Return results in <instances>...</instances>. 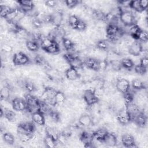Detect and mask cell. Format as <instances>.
Here are the masks:
<instances>
[{
	"mask_svg": "<svg viewBox=\"0 0 148 148\" xmlns=\"http://www.w3.org/2000/svg\"><path fill=\"white\" fill-rule=\"evenodd\" d=\"M25 101L27 104L26 111L32 114V113L39 110L40 100L38 98L30 93L25 95Z\"/></svg>",
	"mask_w": 148,
	"mask_h": 148,
	"instance_id": "cell-1",
	"label": "cell"
},
{
	"mask_svg": "<svg viewBox=\"0 0 148 148\" xmlns=\"http://www.w3.org/2000/svg\"><path fill=\"white\" fill-rule=\"evenodd\" d=\"M120 13L119 14V18L120 21L125 25L130 27L136 23V18L133 13L130 10H123L120 8Z\"/></svg>",
	"mask_w": 148,
	"mask_h": 148,
	"instance_id": "cell-2",
	"label": "cell"
},
{
	"mask_svg": "<svg viewBox=\"0 0 148 148\" xmlns=\"http://www.w3.org/2000/svg\"><path fill=\"white\" fill-rule=\"evenodd\" d=\"M36 131V126L32 121H23L17 126V134L26 133L32 134Z\"/></svg>",
	"mask_w": 148,
	"mask_h": 148,
	"instance_id": "cell-3",
	"label": "cell"
},
{
	"mask_svg": "<svg viewBox=\"0 0 148 148\" xmlns=\"http://www.w3.org/2000/svg\"><path fill=\"white\" fill-rule=\"evenodd\" d=\"M83 98L86 105L89 107L95 105L99 100L95 95L94 91L91 89H87L84 91Z\"/></svg>",
	"mask_w": 148,
	"mask_h": 148,
	"instance_id": "cell-4",
	"label": "cell"
},
{
	"mask_svg": "<svg viewBox=\"0 0 148 148\" xmlns=\"http://www.w3.org/2000/svg\"><path fill=\"white\" fill-rule=\"evenodd\" d=\"M116 117L119 124L123 125H128L131 121H132L131 116L126 110L125 106L123 109L118 110Z\"/></svg>",
	"mask_w": 148,
	"mask_h": 148,
	"instance_id": "cell-5",
	"label": "cell"
},
{
	"mask_svg": "<svg viewBox=\"0 0 148 148\" xmlns=\"http://www.w3.org/2000/svg\"><path fill=\"white\" fill-rule=\"evenodd\" d=\"M30 61L29 57L24 52L18 51L14 54L12 62L14 65L21 66L28 64Z\"/></svg>",
	"mask_w": 148,
	"mask_h": 148,
	"instance_id": "cell-6",
	"label": "cell"
},
{
	"mask_svg": "<svg viewBox=\"0 0 148 148\" xmlns=\"http://www.w3.org/2000/svg\"><path fill=\"white\" fill-rule=\"evenodd\" d=\"M116 89L120 93L124 94L130 90V83L125 78H119L116 83Z\"/></svg>",
	"mask_w": 148,
	"mask_h": 148,
	"instance_id": "cell-7",
	"label": "cell"
},
{
	"mask_svg": "<svg viewBox=\"0 0 148 148\" xmlns=\"http://www.w3.org/2000/svg\"><path fill=\"white\" fill-rule=\"evenodd\" d=\"M83 65L87 69L92 71H98L100 70V60L94 57L87 58L83 61Z\"/></svg>",
	"mask_w": 148,
	"mask_h": 148,
	"instance_id": "cell-8",
	"label": "cell"
},
{
	"mask_svg": "<svg viewBox=\"0 0 148 148\" xmlns=\"http://www.w3.org/2000/svg\"><path fill=\"white\" fill-rule=\"evenodd\" d=\"M12 106L14 110L17 112L25 111L27 109V104L25 99L17 97L12 101Z\"/></svg>",
	"mask_w": 148,
	"mask_h": 148,
	"instance_id": "cell-9",
	"label": "cell"
},
{
	"mask_svg": "<svg viewBox=\"0 0 148 148\" xmlns=\"http://www.w3.org/2000/svg\"><path fill=\"white\" fill-rule=\"evenodd\" d=\"M143 51L142 43L138 40H134L128 47V52L133 56H138Z\"/></svg>",
	"mask_w": 148,
	"mask_h": 148,
	"instance_id": "cell-10",
	"label": "cell"
},
{
	"mask_svg": "<svg viewBox=\"0 0 148 148\" xmlns=\"http://www.w3.org/2000/svg\"><path fill=\"white\" fill-rule=\"evenodd\" d=\"M121 142L123 145L126 147H136V140L134 136L129 133H125L122 135L121 138Z\"/></svg>",
	"mask_w": 148,
	"mask_h": 148,
	"instance_id": "cell-11",
	"label": "cell"
},
{
	"mask_svg": "<svg viewBox=\"0 0 148 148\" xmlns=\"http://www.w3.org/2000/svg\"><path fill=\"white\" fill-rule=\"evenodd\" d=\"M109 132L106 128H101L99 129H97L92 132V135L93 137V139L103 143L105 139L107 136Z\"/></svg>",
	"mask_w": 148,
	"mask_h": 148,
	"instance_id": "cell-12",
	"label": "cell"
},
{
	"mask_svg": "<svg viewBox=\"0 0 148 148\" xmlns=\"http://www.w3.org/2000/svg\"><path fill=\"white\" fill-rule=\"evenodd\" d=\"M147 116L144 112L140 111L134 117L132 121L138 125V127L144 128L147 124Z\"/></svg>",
	"mask_w": 148,
	"mask_h": 148,
	"instance_id": "cell-13",
	"label": "cell"
},
{
	"mask_svg": "<svg viewBox=\"0 0 148 148\" xmlns=\"http://www.w3.org/2000/svg\"><path fill=\"white\" fill-rule=\"evenodd\" d=\"M31 119L32 121L38 125H45L46 124L45 114L39 110L31 114Z\"/></svg>",
	"mask_w": 148,
	"mask_h": 148,
	"instance_id": "cell-14",
	"label": "cell"
},
{
	"mask_svg": "<svg viewBox=\"0 0 148 148\" xmlns=\"http://www.w3.org/2000/svg\"><path fill=\"white\" fill-rule=\"evenodd\" d=\"M79 139L84 144V147L92 146L93 137L92 134H91L87 131H83L79 135Z\"/></svg>",
	"mask_w": 148,
	"mask_h": 148,
	"instance_id": "cell-15",
	"label": "cell"
},
{
	"mask_svg": "<svg viewBox=\"0 0 148 148\" xmlns=\"http://www.w3.org/2000/svg\"><path fill=\"white\" fill-rule=\"evenodd\" d=\"M65 75L66 78L68 80L72 81V82L77 80L80 77V75L79 73L78 70L72 66H70L65 72Z\"/></svg>",
	"mask_w": 148,
	"mask_h": 148,
	"instance_id": "cell-16",
	"label": "cell"
},
{
	"mask_svg": "<svg viewBox=\"0 0 148 148\" xmlns=\"http://www.w3.org/2000/svg\"><path fill=\"white\" fill-rule=\"evenodd\" d=\"M17 3H18L20 6V8L23 10L26 14L28 12H30L33 10L34 8V2L32 1H24V0H20L17 1Z\"/></svg>",
	"mask_w": 148,
	"mask_h": 148,
	"instance_id": "cell-17",
	"label": "cell"
},
{
	"mask_svg": "<svg viewBox=\"0 0 148 148\" xmlns=\"http://www.w3.org/2000/svg\"><path fill=\"white\" fill-rule=\"evenodd\" d=\"M43 144L46 147L54 148L57 146L58 143L56 138H54L51 135L46 134L43 139Z\"/></svg>",
	"mask_w": 148,
	"mask_h": 148,
	"instance_id": "cell-18",
	"label": "cell"
},
{
	"mask_svg": "<svg viewBox=\"0 0 148 148\" xmlns=\"http://www.w3.org/2000/svg\"><path fill=\"white\" fill-rule=\"evenodd\" d=\"M92 119L87 114H82L78 119L79 124L83 127H88L92 124Z\"/></svg>",
	"mask_w": 148,
	"mask_h": 148,
	"instance_id": "cell-19",
	"label": "cell"
},
{
	"mask_svg": "<svg viewBox=\"0 0 148 148\" xmlns=\"http://www.w3.org/2000/svg\"><path fill=\"white\" fill-rule=\"evenodd\" d=\"M141 30L142 29L137 24H134L130 26V28L128 30L129 35L131 38L135 40H138V35Z\"/></svg>",
	"mask_w": 148,
	"mask_h": 148,
	"instance_id": "cell-20",
	"label": "cell"
},
{
	"mask_svg": "<svg viewBox=\"0 0 148 148\" xmlns=\"http://www.w3.org/2000/svg\"><path fill=\"white\" fill-rule=\"evenodd\" d=\"M103 143H105L108 146H115L117 143V139L114 134L109 132L107 136L105 139Z\"/></svg>",
	"mask_w": 148,
	"mask_h": 148,
	"instance_id": "cell-21",
	"label": "cell"
},
{
	"mask_svg": "<svg viewBox=\"0 0 148 148\" xmlns=\"http://www.w3.org/2000/svg\"><path fill=\"white\" fill-rule=\"evenodd\" d=\"M65 101L66 96L65 94L61 91H57L54 97V102L56 105L61 106L65 103Z\"/></svg>",
	"mask_w": 148,
	"mask_h": 148,
	"instance_id": "cell-22",
	"label": "cell"
},
{
	"mask_svg": "<svg viewBox=\"0 0 148 148\" xmlns=\"http://www.w3.org/2000/svg\"><path fill=\"white\" fill-rule=\"evenodd\" d=\"M3 116L9 122H14L17 119V114L16 113V112L8 109V108L4 109V116Z\"/></svg>",
	"mask_w": 148,
	"mask_h": 148,
	"instance_id": "cell-23",
	"label": "cell"
},
{
	"mask_svg": "<svg viewBox=\"0 0 148 148\" xmlns=\"http://www.w3.org/2000/svg\"><path fill=\"white\" fill-rule=\"evenodd\" d=\"M25 46L28 50L32 52L37 51L39 48V45L38 42L35 40L31 39L27 40V41L25 42Z\"/></svg>",
	"mask_w": 148,
	"mask_h": 148,
	"instance_id": "cell-24",
	"label": "cell"
},
{
	"mask_svg": "<svg viewBox=\"0 0 148 148\" xmlns=\"http://www.w3.org/2000/svg\"><path fill=\"white\" fill-rule=\"evenodd\" d=\"M62 43L64 48L66 51H72L75 49V43L69 38L64 37L62 40Z\"/></svg>",
	"mask_w": 148,
	"mask_h": 148,
	"instance_id": "cell-25",
	"label": "cell"
},
{
	"mask_svg": "<svg viewBox=\"0 0 148 148\" xmlns=\"http://www.w3.org/2000/svg\"><path fill=\"white\" fill-rule=\"evenodd\" d=\"M120 64L122 68L127 70H130L134 68L135 66V64L133 60L129 58H123L120 61Z\"/></svg>",
	"mask_w": 148,
	"mask_h": 148,
	"instance_id": "cell-26",
	"label": "cell"
},
{
	"mask_svg": "<svg viewBox=\"0 0 148 148\" xmlns=\"http://www.w3.org/2000/svg\"><path fill=\"white\" fill-rule=\"evenodd\" d=\"M45 51L50 54H57L60 51V47L57 42L54 41L52 45H51Z\"/></svg>",
	"mask_w": 148,
	"mask_h": 148,
	"instance_id": "cell-27",
	"label": "cell"
},
{
	"mask_svg": "<svg viewBox=\"0 0 148 148\" xmlns=\"http://www.w3.org/2000/svg\"><path fill=\"white\" fill-rule=\"evenodd\" d=\"M132 87L135 90H141L145 88V83L139 79H134L131 82Z\"/></svg>",
	"mask_w": 148,
	"mask_h": 148,
	"instance_id": "cell-28",
	"label": "cell"
},
{
	"mask_svg": "<svg viewBox=\"0 0 148 148\" xmlns=\"http://www.w3.org/2000/svg\"><path fill=\"white\" fill-rule=\"evenodd\" d=\"M49 120L53 121L54 123H57L61 120V114L57 110H51L50 112L47 114Z\"/></svg>",
	"mask_w": 148,
	"mask_h": 148,
	"instance_id": "cell-29",
	"label": "cell"
},
{
	"mask_svg": "<svg viewBox=\"0 0 148 148\" xmlns=\"http://www.w3.org/2000/svg\"><path fill=\"white\" fill-rule=\"evenodd\" d=\"M10 88L8 85L4 86L1 90V99L6 101L9 99L10 95Z\"/></svg>",
	"mask_w": 148,
	"mask_h": 148,
	"instance_id": "cell-30",
	"label": "cell"
},
{
	"mask_svg": "<svg viewBox=\"0 0 148 148\" xmlns=\"http://www.w3.org/2000/svg\"><path fill=\"white\" fill-rule=\"evenodd\" d=\"M22 86L29 93L34 92L36 88L35 84L31 81H29L28 80L22 81Z\"/></svg>",
	"mask_w": 148,
	"mask_h": 148,
	"instance_id": "cell-31",
	"label": "cell"
},
{
	"mask_svg": "<svg viewBox=\"0 0 148 148\" xmlns=\"http://www.w3.org/2000/svg\"><path fill=\"white\" fill-rule=\"evenodd\" d=\"M2 138H3V141L9 145H12L15 142V138L14 135L10 132H4L2 135Z\"/></svg>",
	"mask_w": 148,
	"mask_h": 148,
	"instance_id": "cell-32",
	"label": "cell"
},
{
	"mask_svg": "<svg viewBox=\"0 0 148 148\" xmlns=\"http://www.w3.org/2000/svg\"><path fill=\"white\" fill-rule=\"evenodd\" d=\"M14 8L7 5H1L0 6V14L2 18H5L8 14L10 13Z\"/></svg>",
	"mask_w": 148,
	"mask_h": 148,
	"instance_id": "cell-33",
	"label": "cell"
},
{
	"mask_svg": "<svg viewBox=\"0 0 148 148\" xmlns=\"http://www.w3.org/2000/svg\"><path fill=\"white\" fill-rule=\"evenodd\" d=\"M79 20H80V18L77 16L75 14H72L69 16L68 18V23L71 28L75 29L76 27Z\"/></svg>",
	"mask_w": 148,
	"mask_h": 148,
	"instance_id": "cell-34",
	"label": "cell"
},
{
	"mask_svg": "<svg viewBox=\"0 0 148 148\" xmlns=\"http://www.w3.org/2000/svg\"><path fill=\"white\" fill-rule=\"evenodd\" d=\"M54 40L49 38V36H46L42 40H40V46L41 47L42 49L44 51L48 48L52 43H53Z\"/></svg>",
	"mask_w": 148,
	"mask_h": 148,
	"instance_id": "cell-35",
	"label": "cell"
},
{
	"mask_svg": "<svg viewBox=\"0 0 148 148\" xmlns=\"http://www.w3.org/2000/svg\"><path fill=\"white\" fill-rule=\"evenodd\" d=\"M97 48L101 51H106L109 47L108 42L104 39H99L96 43Z\"/></svg>",
	"mask_w": 148,
	"mask_h": 148,
	"instance_id": "cell-36",
	"label": "cell"
},
{
	"mask_svg": "<svg viewBox=\"0 0 148 148\" xmlns=\"http://www.w3.org/2000/svg\"><path fill=\"white\" fill-rule=\"evenodd\" d=\"M123 95V100L124 101L125 105H127L134 102L135 98H134V94L130 91V90L127 92Z\"/></svg>",
	"mask_w": 148,
	"mask_h": 148,
	"instance_id": "cell-37",
	"label": "cell"
},
{
	"mask_svg": "<svg viewBox=\"0 0 148 148\" xmlns=\"http://www.w3.org/2000/svg\"><path fill=\"white\" fill-rule=\"evenodd\" d=\"M130 8L139 13H141V12H143V10H142V9L140 7V2H139V0L131 1L130 3Z\"/></svg>",
	"mask_w": 148,
	"mask_h": 148,
	"instance_id": "cell-38",
	"label": "cell"
},
{
	"mask_svg": "<svg viewBox=\"0 0 148 148\" xmlns=\"http://www.w3.org/2000/svg\"><path fill=\"white\" fill-rule=\"evenodd\" d=\"M31 24L32 27H34L35 28H40L42 27L43 22L41 19H40L37 16H34L32 17Z\"/></svg>",
	"mask_w": 148,
	"mask_h": 148,
	"instance_id": "cell-39",
	"label": "cell"
},
{
	"mask_svg": "<svg viewBox=\"0 0 148 148\" xmlns=\"http://www.w3.org/2000/svg\"><path fill=\"white\" fill-rule=\"evenodd\" d=\"M138 40L142 43H146L148 40L147 31L145 29H142L138 35Z\"/></svg>",
	"mask_w": 148,
	"mask_h": 148,
	"instance_id": "cell-40",
	"label": "cell"
},
{
	"mask_svg": "<svg viewBox=\"0 0 148 148\" xmlns=\"http://www.w3.org/2000/svg\"><path fill=\"white\" fill-rule=\"evenodd\" d=\"M134 68L135 73L139 75H144L147 72V68L142 66L139 64L135 65Z\"/></svg>",
	"mask_w": 148,
	"mask_h": 148,
	"instance_id": "cell-41",
	"label": "cell"
},
{
	"mask_svg": "<svg viewBox=\"0 0 148 148\" xmlns=\"http://www.w3.org/2000/svg\"><path fill=\"white\" fill-rule=\"evenodd\" d=\"M87 28V23L84 21L80 19V20L79 21V22L76 27L75 29L77 31H84L86 30Z\"/></svg>",
	"mask_w": 148,
	"mask_h": 148,
	"instance_id": "cell-42",
	"label": "cell"
},
{
	"mask_svg": "<svg viewBox=\"0 0 148 148\" xmlns=\"http://www.w3.org/2000/svg\"><path fill=\"white\" fill-rule=\"evenodd\" d=\"M81 2L77 0H67L65 1L66 6L69 9H73L78 5Z\"/></svg>",
	"mask_w": 148,
	"mask_h": 148,
	"instance_id": "cell-43",
	"label": "cell"
},
{
	"mask_svg": "<svg viewBox=\"0 0 148 148\" xmlns=\"http://www.w3.org/2000/svg\"><path fill=\"white\" fill-rule=\"evenodd\" d=\"M2 50L5 53H9L12 51V50H13V46L10 44L8 43H4L2 46Z\"/></svg>",
	"mask_w": 148,
	"mask_h": 148,
	"instance_id": "cell-44",
	"label": "cell"
},
{
	"mask_svg": "<svg viewBox=\"0 0 148 148\" xmlns=\"http://www.w3.org/2000/svg\"><path fill=\"white\" fill-rule=\"evenodd\" d=\"M111 65H112V68L116 71L120 70L121 68L120 61H117V60L112 61H111Z\"/></svg>",
	"mask_w": 148,
	"mask_h": 148,
	"instance_id": "cell-45",
	"label": "cell"
},
{
	"mask_svg": "<svg viewBox=\"0 0 148 148\" xmlns=\"http://www.w3.org/2000/svg\"><path fill=\"white\" fill-rule=\"evenodd\" d=\"M45 5L49 8H54L56 7L58 3L56 1H46L45 2Z\"/></svg>",
	"mask_w": 148,
	"mask_h": 148,
	"instance_id": "cell-46",
	"label": "cell"
},
{
	"mask_svg": "<svg viewBox=\"0 0 148 148\" xmlns=\"http://www.w3.org/2000/svg\"><path fill=\"white\" fill-rule=\"evenodd\" d=\"M139 64L145 68H147L148 66V58L147 56H143L140 60Z\"/></svg>",
	"mask_w": 148,
	"mask_h": 148,
	"instance_id": "cell-47",
	"label": "cell"
},
{
	"mask_svg": "<svg viewBox=\"0 0 148 148\" xmlns=\"http://www.w3.org/2000/svg\"><path fill=\"white\" fill-rule=\"evenodd\" d=\"M140 2V5L142 10L144 11L146 9L147 6V3L148 1L147 0H142V1H139Z\"/></svg>",
	"mask_w": 148,
	"mask_h": 148,
	"instance_id": "cell-48",
	"label": "cell"
}]
</instances>
